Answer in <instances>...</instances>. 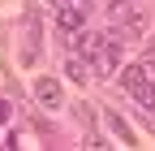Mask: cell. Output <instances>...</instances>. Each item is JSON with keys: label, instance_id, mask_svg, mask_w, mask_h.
Wrapping results in <instances>:
<instances>
[{"label": "cell", "instance_id": "3", "mask_svg": "<svg viewBox=\"0 0 155 151\" xmlns=\"http://www.w3.org/2000/svg\"><path fill=\"white\" fill-rule=\"evenodd\" d=\"M86 22H91V13L86 9H78V5H61V13H56V30L65 35V39H73V35H82L86 30Z\"/></svg>", "mask_w": 155, "mask_h": 151}, {"label": "cell", "instance_id": "6", "mask_svg": "<svg viewBox=\"0 0 155 151\" xmlns=\"http://www.w3.org/2000/svg\"><path fill=\"white\" fill-rule=\"evenodd\" d=\"M104 125H108V129H112V134L121 138L125 147H134V143H138V138H134V129H129V125H125L121 117H116V112H104Z\"/></svg>", "mask_w": 155, "mask_h": 151}, {"label": "cell", "instance_id": "7", "mask_svg": "<svg viewBox=\"0 0 155 151\" xmlns=\"http://www.w3.org/2000/svg\"><path fill=\"white\" fill-rule=\"evenodd\" d=\"M142 61L155 69V35H151V39H147V48H142Z\"/></svg>", "mask_w": 155, "mask_h": 151}, {"label": "cell", "instance_id": "4", "mask_svg": "<svg viewBox=\"0 0 155 151\" xmlns=\"http://www.w3.org/2000/svg\"><path fill=\"white\" fill-rule=\"evenodd\" d=\"M35 99L43 104V108H61V104H65V91H61V82H56V78H48V73H43V78H35Z\"/></svg>", "mask_w": 155, "mask_h": 151}, {"label": "cell", "instance_id": "10", "mask_svg": "<svg viewBox=\"0 0 155 151\" xmlns=\"http://www.w3.org/2000/svg\"><path fill=\"white\" fill-rule=\"evenodd\" d=\"M104 5H108V9L116 13V9H125V5H129V0H104Z\"/></svg>", "mask_w": 155, "mask_h": 151}, {"label": "cell", "instance_id": "5", "mask_svg": "<svg viewBox=\"0 0 155 151\" xmlns=\"http://www.w3.org/2000/svg\"><path fill=\"white\" fill-rule=\"evenodd\" d=\"M65 78H69V82H78V86H86V82L95 78V69H91V61H86L82 52L65 56Z\"/></svg>", "mask_w": 155, "mask_h": 151}, {"label": "cell", "instance_id": "9", "mask_svg": "<svg viewBox=\"0 0 155 151\" xmlns=\"http://www.w3.org/2000/svg\"><path fill=\"white\" fill-rule=\"evenodd\" d=\"M69 5H78V9H86V13H91V9H95V0H69Z\"/></svg>", "mask_w": 155, "mask_h": 151}, {"label": "cell", "instance_id": "2", "mask_svg": "<svg viewBox=\"0 0 155 151\" xmlns=\"http://www.w3.org/2000/svg\"><path fill=\"white\" fill-rule=\"evenodd\" d=\"M121 43H125V39H116V35L108 30V39H104L99 48L86 56V61H91V69L99 73V78H112V73L121 69Z\"/></svg>", "mask_w": 155, "mask_h": 151}, {"label": "cell", "instance_id": "11", "mask_svg": "<svg viewBox=\"0 0 155 151\" xmlns=\"http://www.w3.org/2000/svg\"><path fill=\"white\" fill-rule=\"evenodd\" d=\"M147 121H151V129H155V108H147Z\"/></svg>", "mask_w": 155, "mask_h": 151}, {"label": "cell", "instance_id": "1", "mask_svg": "<svg viewBox=\"0 0 155 151\" xmlns=\"http://www.w3.org/2000/svg\"><path fill=\"white\" fill-rule=\"evenodd\" d=\"M121 91H125L138 108H155V69H151L147 61L125 65V69H121Z\"/></svg>", "mask_w": 155, "mask_h": 151}, {"label": "cell", "instance_id": "8", "mask_svg": "<svg viewBox=\"0 0 155 151\" xmlns=\"http://www.w3.org/2000/svg\"><path fill=\"white\" fill-rule=\"evenodd\" d=\"M86 147H108V138H104V134H95V129H86Z\"/></svg>", "mask_w": 155, "mask_h": 151}]
</instances>
